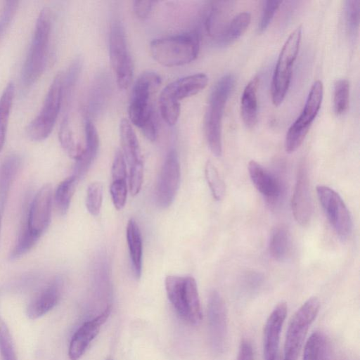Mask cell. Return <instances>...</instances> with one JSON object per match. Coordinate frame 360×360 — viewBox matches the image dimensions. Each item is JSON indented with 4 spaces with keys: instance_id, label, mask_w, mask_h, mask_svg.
I'll return each instance as SVG.
<instances>
[{
    "instance_id": "29",
    "label": "cell",
    "mask_w": 360,
    "mask_h": 360,
    "mask_svg": "<svg viewBox=\"0 0 360 360\" xmlns=\"http://www.w3.org/2000/svg\"><path fill=\"white\" fill-rule=\"evenodd\" d=\"M15 84L11 81L4 88L0 97V152L6 136L7 127L15 96Z\"/></svg>"
},
{
    "instance_id": "27",
    "label": "cell",
    "mask_w": 360,
    "mask_h": 360,
    "mask_svg": "<svg viewBox=\"0 0 360 360\" xmlns=\"http://www.w3.org/2000/svg\"><path fill=\"white\" fill-rule=\"evenodd\" d=\"M251 21L249 12H241L225 25L221 32L214 39L219 46H226L233 43L248 29Z\"/></svg>"
},
{
    "instance_id": "30",
    "label": "cell",
    "mask_w": 360,
    "mask_h": 360,
    "mask_svg": "<svg viewBox=\"0 0 360 360\" xmlns=\"http://www.w3.org/2000/svg\"><path fill=\"white\" fill-rule=\"evenodd\" d=\"M78 180L71 176L62 181L57 186L53 195L56 207L60 214L67 213L76 189Z\"/></svg>"
},
{
    "instance_id": "2",
    "label": "cell",
    "mask_w": 360,
    "mask_h": 360,
    "mask_svg": "<svg viewBox=\"0 0 360 360\" xmlns=\"http://www.w3.org/2000/svg\"><path fill=\"white\" fill-rule=\"evenodd\" d=\"M51 31V13L48 7H44L36 20L30 46L22 68L21 82L25 87L32 86L45 69Z\"/></svg>"
},
{
    "instance_id": "20",
    "label": "cell",
    "mask_w": 360,
    "mask_h": 360,
    "mask_svg": "<svg viewBox=\"0 0 360 360\" xmlns=\"http://www.w3.org/2000/svg\"><path fill=\"white\" fill-rule=\"evenodd\" d=\"M84 139L85 150L80 158L76 160L73 169L72 176L78 181L88 172L99 148V137L97 129L88 117L84 120Z\"/></svg>"
},
{
    "instance_id": "21",
    "label": "cell",
    "mask_w": 360,
    "mask_h": 360,
    "mask_svg": "<svg viewBox=\"0 0 360 360\" xmlns=\"http://www.w3.org/2000/svg\"><path fill=\"white\" fill-rule=\"evenodd\" d=\"M250 179L257 191L266 198L274 200L281 193L278 181L268 170L255 160L248 163Z\"/></svg>"
},
{
    "instance_id": "41",
    "label": "cell",
    "mask_w": 360,
    "mask_h": 360,
    "mask_svg": "<svg viewBox=\"0 0 360 360\" xmlns=\"http://www.w3.org/2000/svg\"><path fill=\"white\" fill-rule=\"evenodd\" d=\"M143 179V164L137 163L129 167V186L132 195H137L142 187Z\"/></svg>"
},
{
    "instance_id": "9",
    "label": "cell",
    "mask_w": 360,
    "mask_h": 360,
    "mask_svg": "<svg viewBox=\"0 0 360 360\" xmlns=\"http://www.w3.org/2000/svg\"><path fill=\"white\" fill-rule=\"evenodd\" d=\"M320 302L313 297L297 310L288 326L283 360H297L307 331L319 311Z\"/></svg>"
},
{
    "instance_id": "32",
    "label": "cell",
    "mask_w": 360,
    "mask_h": 360,
    "mask_svg": "<svg viewBox=\"0 0 360 360\" xmlns=\"http://www.w3.org/2000/svg\"><path fill=\"white\" fill-rule=\"evenodd\" d=\"M205 175L213 198L216 200L223 199L226 188L214 165L208 161L205 167Z\"/></svg>"
},
{
    "instance_id": "26",
    "label": "cell",
    "mask_w": 360,
    "mask_h": 360,
    "mask_svg": "<svg viewBox=\"0 0 360 360\" xmlns=\"http://www.w3.org/2000/svg\"><path fill=\"white\" fill-rule=\"evenodd\" d=\"M258 79H252L245 87L240 101V112L243 121L248 128H253L258 118L257 89Z\"/></svg>"
},
{
    "instance_id": "14",
    "label": "cell",
    "mask_w": 360,
    "mask_h": 360,
    "mask_svg": "<svg viewBox=\"0 0 360 360\" xmlns=\"http://www.w3.org/2000/svg\"><path fill=\"white\" fill-rule=\"evenodd\" d=\"M207 83L208 77L204 73L193 74L177 79L162 89L159 104L181 106V100L197 94L206 87Z\"/></svg>"
},
{
    "instance_id": "43",
    "label": "cell",
    "mask_w": 360,
    "mask_h": 360,
    "mask_svg": "<svg viewBox=\"0 0 360 360\" xmlns=\"http://www.w3.org/2000/svg\"><path fill=\"white\" fill-rule=\"evenodd\" d=\"M111 174L112 181L126 180L127 179V162L121 150H117L115 153Z\"/></svg>"
},
{
    "instance_id": "5",
    "label": "cell",
    "mask_w": 360,
    "mask_h": 360,
    "mask_svg": "<svg viewBox=\"0 0 360 360\" xmlns=\"http://www.w3.org/2000/svg\"><path fill=\"white\" fill-rule=\"evenodd\" d=\"M165 285L168 299L178 315L188 323L199 324L202 312L195 278L169 275Z\"/></svg>"
},
{
    "instance_id": "17",
    "label": "cell",
    "mask_w": 360,
    "mask_h": 360,
    "mask_svg": "<svg viewBox=\"0 0 360 360\" xmlns=\"http://www.w3.org/2000/svg\"><path fill=\"white\" fill-rule=\"evenodd\" d=\"M110 307L94 319L84 323L74 333L70 342L68 356L70 360H78L84 354L91 341L99 332L101 326L106 321Z\"/></svg>"
},
{
    "instance_id": "44",
    "label": "cell",
    "mask_w": 360,
    "mask_h": 360,
    "mask_svg": "<svg viewBox=\"0 0 360 360\" xmlns=\"http://www.w3.org/2000/svg\"><path fill=\"white\" fill-rule=\"evenodd\" d=\"M155 4L154 1H135L133 4V11L135 15L140 20L146 19Z\"/></svg>"
},
{
    "instance_id": "37",
    "label": "cell",
    "mask_w": 360,
    "mask_h": 360,
    "mask_svg": "<svg viewBox=\"0 0 360 360\" xmlns=\"http://www.w3.org/2000/svg\"><path fill=\"white\" fill-rule=\"evenodd\" d=\"M39 238L28 229L26 224L19 234L16 244L11 254V258L16 259L28 252L36 244Z\"/></svg>"
},
{
    "instance_id": "34",
    "label": "cell",
    "mask_w": 360,
    "mask_h": 360,
    "mask_svg": "<svg viewBox=\"0 0 360 360\" xmlns=\"http://www.w3.org/2000/svg\"><path fill=\"white\" fill-rule=\"evenodd\" d=\"M82 68V60L79 58H75L70 63L67 72L63 75V101L66 103L72 94L77 84Z\"/></svg>"
},
{
    "instance_id": "6",
    "label": "cell",
    "mask_w": 360,
    "mask_h": 360,
    "mask_svg": "<svg viewBox=\"0 0 360 360\" xmlns=\"http://www.w3.org/2000/svg\"><path fill=\"white\" fill-rule=\"evenodd\" d=\"M63 72L56 75L41 110L27 127V134L32 141L46 139L54 127L63 101Z\"/></svg>"
},
{
    "instance_id": "36",
    "label": "cell",
    "mask_w": 360,
    "mask_h": 360,
    "mask_svg": "<svg viewBox=\"0 0 360 360\" xmlns=\"http://www.w3.org/2000/svg\"><path fill=\"white\" fill-rule=\"evenodd\" d=\"M0 355L1 360H18L10 330L0 316Z\"/></svg>"
},
{
    "instance_id": "33",
    "label": "cell",
    "mask_w": 360,
    "mask_h": 360,
    "mask_svg": "<svg viewBox=\"0 0 360 360\" xmlns=\"http://www.w3.org/2000/svg\"><path fill=\"white\" fill-rule=\"evenodd\" d=\"M349 84L347 79L336 81L334 86L333 108L336 115L345 113L349 105Z\"/></svg>"
},
{
    "instance_id": "45",
    "label": "cell",
    "mask_w": 360,
    "mask_h": 360,
    "mask_svg": "<svg viewBox=\"0 0 360 360\" xmlns=\"http://www.w3.org/2000/svg\"><path fill=\"white\" fill-rule=\"evenodd\" d=\"M236 360H254L252 347L248 340L242 341Z\"/></svg>"
},
{
    "instance_id": "13",
    "label": "cell",
    "mask_w": 360,
    "mask_h": 360,
    "mask_svg": "<svg viewBox=\"0 0 360 360\" xmlns=\"http://www.w3.org/2000/svg\"><path fill=\"white\" fill-rule=\"evenodd\" d=\"M53 198L52 186L46 184L36 193L30 205L25 224L29 231L37 238L49 226Z\"/></svg>"
},
{
    "instance_id": "42",
    "label": "cell",
    "mask_w": 360,
    "mask_h": 360,
    "mask_svg": "<svg viewBox=\"0 0 360 360\" xmlns=\"http://www.w3.org/2000/svg\"><path fill=\"white\" fill-rule=\"evenodd\" d=\"M18 6V1H6L0 13V34H4L13 19Z\"/></svg>"
},
{
    "instance_id": "22",
    "label": "cell",
    "mask_w": 360,
    "mask_h": 360,
    "mask_svg": "<svg viewBox=\"0 0 360 360\" xmlns=\"http://www.w3.org/2000/svg\"><path fill=\"white\" fill-rule=\"evenodd\" d=\"M119 131L121 151L129 167L142 162L143 157L139 140L129 120L124 118L120 121Z\"/></svg>"
},
{
    "instance_id": "8",
    "label": "cell",
    "mask_w": 360,
    "mask_h": 360,
    "mask_svg": "<svg viewBox=\"0 0 360 360\" xmlns=\"http://www.w3.org/2000/svg\"><path fill=\"white\" fill-rule=\"evenodd\" d=\"M109 56L119 89H127L134 77V63L124 27L120 20H115L110 29Z\"/></svg>"
},
{
    "instance_id": "1",
    "label": "cell",
    "mask_w": 360,
    "mask_h": 360,
    "mask_svg": "<svg viewBox=\"0 0 360 360\" xmlns=\"http://www.w3.org/2000/svg\"><path fill=\"white\" fill-rule=\"evenodd\" d=\"M160 84L161 77L156 72H143L133 85L129 101V121L150 141H154L158 135L153 97Z\"/></svg>"
},
{
    "instance_id": "16",
    "label": "cell",
    "mask_w": 360,
    "mask_h": 360,
    "mask_svg": "<svg viewBox=\"0 0 360 360\" xmlns=\"http://www.w3.org/2000/svg\"><path fill=\"white\" fill-rule=\"evenodd\" d=\"M291 207L295 221L302 226H306L311 217L312 203L307 170L304 164L300 165L297 172Z\"/></svg>"
},
{
    "instance_id": "25",
    "label": "cell",
    "mask_w": 360,
    "mask_h": 360,
    "mask_svg": "<svg viewBox=\"0 0 360 360\" xmlns=\"http://www.w3.org/2000/svg\"><path fill=\"white\" fill-rule=\"evenodd\" d=\"M20 158L13 153L8 155L0 165V211H3L11 186L20 167Z\"/></svg>"
},
{
    "instance_id": "48",
    "label": "cell",
    "mask_w": 360,
    "mask_h": 360,
    "mask_svg": "<svg viewBox=\"0 0 360 360\" xmlns=\"http://www.w3.org/2000/svg\"><path fill=\"white\" fill-rule=\"evenodd\" d=\"M108 360H111V359H108Z\"/></svg>"
},
{
    "instance_id": "47",
    "label": "cell",
    "mask_w": 360,
    "mask_h": 360,
    "mask_svg": "<svg viewBox=\"0 0 360 360\" xmlns=\"http://www.w3.org/2000/svg\"><path fill=\"white\" fill-rule=\"evenodd\" d=\"M1 37V34H0V37Z\"/></svg>"
},
{
    "instance_id": "38",
    "label": "cell",
    "mask_w": 360,
    "mask_h": 360,
    "mask_svg": "<svg viewBox=\"0 0 360 360\" xmlns=\"http://www.w3.org/2000/svg\"><path fill=\"white\" fill-rule=\"evenodd\" d=\"M360 1L349 0L345 3V20L348 33L352 36L357 34L359 25Z\"/></svg>"
},
{
    "instance_id": "23",
    "label": "cell",
    "mask_w": 360,
    "mask_h": 360,
    "mask_svg": "<svg viewBox=\"0 0 360 360\" xmlns=\"http://www.w3.org/2000/svg\"><path fill=\"white\" fill-rule=\"evenodd\" d=\"M58 139L64 151L75 161L80 158L85 150V141H82L72 127L71 119L66 114L60 124Z\"/></svg>"
},
{
    "instance_id": "28",
    "label": "cell",
    "mask_w": 360,
    "mask_h": 360,
    "mask_svg": "<svg viewBox=\"0 0 360 360\" xmlns=\"http://www.w3.org/2000/svg\"><path fill=\"white\" fill-rule=\"evenodd\" d=\"M302 360H330V347L325 334L316 331L310 335L304 346Z\"/></svg>"
},
{
    "instance_id": "46",
    "label": "cell",
    "mask_w": 360,
    "mask_h": 360,
    "mask_svg": "<svg viewBox=\"0 0 360 360\" xmlns=\"http://www.w3.org/2000/svg\"><path fill=\"white\" fill-rule=\"evenodd\" d=\"M1 213L0 211V233H1Z\"/></svg>"
},
{
    "instance_id": "18",
    "label": "cell",
    "mask_w": 360,
    "mask_h": 360,
    "mask_svg": "<svg viewBox=\"0 0 360 360\" xmlns=\"http://www.w3.org/2000/svg\"><path fill=\"white\" fill-rule=\"evenodd\" d=\"M288 312L285 302L276 306L269 316L264 329V360H276L278 352L280 335Z\"/></svg>"
},
{
    "instance_id": "11",
    "label": "cell",
    "mask_w": 360,
    "mask_h": 360,
    "mask_svg": "<svg viewBox=\"0 0 360 360\" xmlns=\"http://www.w3.org/2000/svg\"><path fill=\"white\" fill-rule=\"evenodd\" d=\"M319 200L328 221L341 238H347L352 231V220L345 203L331 188L319 185L316 187Z\"/></svg>"
},
{
    "instance_id": "24",
    "label": "cell",
    "mask_w": 360,
    "mask_h": 360,
    "mask_svg": "<svg viewBox=\"0 0 360 360\" xmlns=\"http://www.w3.org/2000/svg\"><path fill=\"white\" fill-rule=\"evenodd\" d=\"M127 240L134 274L139 278L142 272L143 242L136 221L131 218L127 225Z\"/></svg>"
},
{
    "instance_id": "40",
    "label": "cell",
    "mask_w": 360,
    "mask_h": 360,
    "mask_svg": "<svg viewBox=\"0 0 360 360\" xmlns=\"http://www.w3.org/2000/svg\"><path fill=\"white\" fill-rule=\"evenodd\" d=\"M281 4V1L269 0L264 2L258 25L259 32H263L268 27Z\"/></svg>"
},
{
    "instance_id": "35",
    "label": "cell",
    "mask_w": 360,
    "mask_h": 360,
    "mask_svg": "<svg viewBox=\"0 0 360 360\" xmlns=\"http://www.w3.org/2000/svg\"><path fill=\"white\" fill-rule=\"evenodd\" d=\"M103 187L101 183H91L86 191V207L92 216L99 214L103 202Z\"/></svg>"
},
{
    "instance_id": "19",
    "label": "cell",
    "mask_w": 360,
    "mask_h": 360,
    "mask_svg": "<svg viewBox=\"0 0 360 360\" xmlns=\"http://www.w3.org/2000/svg\"><path fill=\"white\" fill-rule=\"evenodd\" d=\"M62 293V282L56 278L41 290L30 302L27 314L37 319L50 311L58 302Z\"/></svg>"
},
{
    "instance_id": "4",
    "label": "cell",
    "mask_w": 360,
    "mask_h": 360,
    "mask_svg": "<svg viewBox=\"0 0 360 360\" xmlns=\"http://www.w3.org/2000/svg\"><path fill=\"white\" fill-rule=\"evenodd\" d=\"M235 78L228 74L214 84L205 115V133L207 144L215 156L222 153L221 122L226 103L234 85Z\"/></svg>"
},
{
    "instance_id": "15",
    "label": "cell",
    "mask_w": 360,
    "mask_h": 360,
    "mask_svg": "<svg viewBox=\"0 0 360 360\" xmlns=\"http://www.w3.org/2000/svg\"><path fill=\"white\" fill-rule=\"evenodd\" d=\"M207 317L212 345L220 352L224 348L226 338V312L222 297L214 290L209 295Z\"/></svg>"
},
{
    "instance_id": "39",
    "label": "cell",
    "mask_w": 360,
    "mask_h": 360,
    "mask_svg": "<svg viewBox=\"0 0 360 360\" xmlns=\"http://www.w3.org/2000/svg\"><path fill=\"white\" fill-rule=\"evenodd\" d=\"M110 192L112 203L117 210H122L126 203L127 196V180L112 181Z\"/></svg>"
},
{
    "instance_id": "7",
    "label": "cell",
    "mask_w": 360,
    "mask_h": 360,
    "mask_svg": "<svg viewBox=\"0 0 360 360\" xmlns=\"http://www.w3.org/2000/svg\"><path fill=\"white\" fill-rule=\"evenodd\" d=\"M301 38L302 27L298 26L290 33L279 53L271 86V100L275 106L280 105L286 96Z\"/></svg>"
},
{
    "instance_id": "10",
    "label": "cell",
    "mask_w": 360,
    "mask_h": 360,
    "mask_svg": "<svg viewBox=\"0 0 360 360\" xmlns=\"http://www.w3.org/2000/svg\"><path fill=\"white\" fill-rule=\"evenodd\" d=\"M323 95V83L317 80L311 87L300 116L291 124L286 133L285 149L287 153L295 152L302 145L321 108Z\"/></svg>"
},
{
    "instance_id": "3",
    "label": "cell",
    "mask_w": 360,
    "mask_h": 360,
    "mask_svg": "<svg viewBox=\"0 0 360 360\" xmlns=\"http://www.w3.org/2000/svg\"><path fill=\"white\" fill-rule=\"evenodd\" d=\"M199 49L200 39L196 32L155 39L150 44L153 58L167 67L190 63L197 58Z\"/></svg>"
},
{
    "instance_id": "12",
    "label": "cell",
    "mask_w": 360,
    "mask_h": 360,
    "mask_svg": "<svg viewBox=\"0 0 360 360\" xmlns=\"http://www.w3.org/2000/svg\"><path fill=\"white\" fill-rule=\"evenodd\" d=\"M181 179V168L177 154L171 150L167 155L159 176L156 199L160 207L166 208L174 201Z\"/></svg>"
},
{
    "instance_id": "31",
    "label": "cell",
    "mask_w": 360,
    "mask_h": 360,
    "mask_svg": "<svg viewBox=\"0 0 360 360\" xmlns=\"http://www.w3.org/2000/svg\"><path fill=\"white\" fill-rule=\"evenodd\" d=\"M290 245L289 233L285 227L279 226L272 232L269 244V250L271 257L278 261L283 260L287 255Z\"/></svg>"
}]
</instances>
